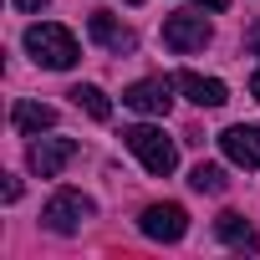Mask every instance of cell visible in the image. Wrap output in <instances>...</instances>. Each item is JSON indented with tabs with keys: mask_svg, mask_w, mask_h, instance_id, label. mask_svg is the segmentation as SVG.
Segmentation results:
<instances>
[{
	"mask_svg": "<svg viewBox=\"0 0 260 260\" xmlns=\"http://www.w3.org/2000/svg\"><path fill=\"white\" fill-rule=\"evenodd\" d=\"M209 21L199 16V11H179V16H169L164 21V46L169 51H179V56H189V51H204L209 46Z\"/></svg>",
	"mask_w": 260,
	"mask_h": 260,
	"instance_id": "obj_4",
	"label": "cell"
},
{
	"mask_svg": "<svg viewBox=\"0 0 260 260\" xmlns=\"http://www.w3.org/2000/svg\"><path fill=\"white\" fill-rule=\"evenodd\" d=\"M127 6H143V0H127Z\"/></svg>",
	"mask_w": 260,
	"mask_h": 260,
	"instance_id": "obj_19",
	"label": "cell"
},
{
	"mask_svg": "<svg viewBox=\"0 0 260 260\" xmlns=\"http://www.w3.org/2000/svg\"><path fill=\"white\" fill-rule=\"evenodd\" d=\"M67 97H72V102H77V107H82L87 117H97V122H107V117H112V102H107V92H102V87H92V82L72 87Z\"/></svg>",
	"mask_w": 260,
	"mask_h": 260,
	"instance_id": "obj_13",
	"label": "cell"
},
{
	"mask_svg": "<svg viewBox=\"0 0 260 260\" xmlns=\"http://www.w3.org/2000/svg\"><path fill=\"white\" fill-rule=\"evenodd\" d=\"M199 6H204V11H224V6H230V0H199Z\"/></svg>",
	"mask_w": 260,
	"mask_h": 260,
	"instance_id": "obj_17",
	"label": "cell"
},
{
	"mask_svg": "<svg viewBox=\"0 0 260 260\" xmlns=\"http://www.w3.org/2000/svg\"><path fill=\"white\" fill-rule=\"evenodd\" d=\"M41 219H46V230H56V235H77V230L92 219V199H87V194H77V189H61V194H51V199H46Z\"/></svg>",
	"mask_w": 260,
	"mask_h": 260,
	"instance_id": "obj_3",
	"label": "cell"
},
{
	"mask_svg": "<svg viewBox=\"0 0 260 260\" xmlns=\"http://www.w3.org/2000/svg\"><path fill=\"white\" fill-rule=\"evenodd\" d=\"M174 87H179V82H169V77H143V82H133V87L122 92V102L133 107V112L164 117V112L174 107Z\"/></svg>",
	"mask_w": 260,
	"mask_h": 260,
	"instance_id": "obj_5",
	"label": "cell"
},
{
	"mask_svg": "<svg viewBox=\"0 0 260 260\" xmlns=\"http://www.w3.org/2000/svg\"><path fill=\"white\" fill-rule=\"evenodd\" d=\"M245 56H260V21L245 31Z\"/></svg>",
	"mask_w": 260,
	"mask_h": 260,
	"instance_id": "obj_15",
	"label": "cell"
},
{
	"mask_svg": "<svg viewBox=\"0 0 260 260\" xmlns=\"http://www.w3.org/2000/svg\"><path fill=\"white\" fill-rule=\"evenodd\" d=\"M122 143H127V153H133L148 174H174V164H179V148L164 138V127H148V122H138V127H127L122 133Z\"/></svg>",
	"mask_w": 260,
	"mask_h": 260,
	"instance_id": "obj_2",
	"label": "cell"
},
{
	"mask_svg": "<svg viewBox=\"0 0 260 260\" xmlns=\"http://www.w3.org/2000/svg\"><path fill=\"white\" fill-rule=\"evenodd\" d=\"M26 51L41 61V67H51V72H67V67H77V36L67 31V26H51V21H41V26H31L26 31Z\"/></svg>",
	"mask_w": 260,
	"mask_h": 260,
	"instance_id": "obj_1",
	"label": "cell"
},
{
	"mask_svg": "<svg viewBox=\"0 0 260 260\" xmlns=\"http://www.w3.org/2000/svg\"><path fill=\"white\" fill-rule=\"evenodd\" d=\"M11 122H16V133H46V127H56V107H46V102H16Z\"/></svg>",
	"mask_w": 260,
	"mask_h": 260,
	"instance_id": "obj_11",
	"label": "cell"
},
{
	"mask_svg": "<svg viewBox=\"0 0 260 260\" xmlns=\"http://www.w3.org/2000/svg\"><path fill=\"white\" fill-rule=\"evenodd\" d=\"M72 158H77V138H41V143H31V153H26L31 174H41V179H56Z\"/></svg>",
	"mask_w": 260,
	"mask_h": 260,
	"instance_id": "obj_8",
	"label": "cell"
},
{
	"mask_svg": "<svg viewBox=\"0 0 260 260\" xmlns=\"http://www.w3.org/2000/svg\"><path fill=\"white\" fill-rule=\"evenodd\" d=\"M174 82H179V92H189V102H199V107H224V102H230V87H224L219 77H199V72H179Z\"/></svg>",
	"mask_w": 260,
	"mask_h": 260,
	"instance_id": "obj_9",
	"label": "cell"
},
{
	"mask_svg": "<svg viewBox=\"0 0 260 260\" xmlns=\"http://www.w3.org/2000/svg\"><path fill=\"white\" fill-rule=\"evenodd\" d=\"M11 6H16V11H41L46 0H11Z\"/></svg>",
	"mask_w": 260,
	"mask_h": 260,
	"instance_id": "obj_16",
	"label": "cell"
},
{
	"mask_svg": "<svg viewBox=\"0 0 260 260\" xmlns=\"http://www.w3.org/2000/svg\"><path fill=\"white\" fill-rule=\"evenodd\" d=\"M219 148L235 169H260V127L255 122H235L219 133Z\"/></svg>",
	"mask_w": 260,
	"mask_h": 260,
	"instance_id": "obj_7",
	"label": "cell"
},
{
	"mask_svg": "<svg viewBox=\"0 0 260 260\" xmlns=\"http://www.w3.org/2000/svg\"><path fill=\"white\" fill-rule=\"evenodd\" d=\"M224 184H230V179H224L219 164H199V169L189 174V189H194V194H224Z\"/></svg>",
	"mask_w": 260,
	"mask_h": 260,
	"instance_id": "obj_14",
	"label": "cell"
},
{
	"mask_svg": "<svg viewBox=\"0 0 260 260\" xmlns=\"http://www.w3.org/2000/svg\"><path fill=\"white\" fill-rule=\"evenodd\" d=\"M214 235H219L230 250H255V245H260L255 230L245 224V214H219V219H214Z\"/></svg>",
	"mask_w": 260,
	"mask_h": 260,
	"instance_id": "obj_12",
	"label": "cell"
},
{
	"mask_svg": "<svg viewBox=\"0 0 260 260\" xmlns=\"http://www.w3.org/2000/svg\"><path fill=\"white\" fill-rule=\"evenodd\" d=\"M138 230H143L148 240L174 245V240H184V230H189V209H184V204H148L143 219H138Z\"/></svg>",
	"mask_w": 260,
	"mask_h": 260,
	"instance_id": "obj_6",
	"label": "cell"
},
{
	"mask_svg": "<svg viewBox=\"0 0 260 260\" xmlns=\"http://www.w3.org/2000/svg\"><path fill=\"white\" fill-rule=\"evenodd\" d=\"M250 92H255V102H260V72H255V77H250Z\"/></svg>",
	"mask_w": 260,
	"mask_h": 260,
	"instance_id": "obj_18",
	"label": "cell"
},
{
	"mask_svg": "<svg viewBox=\"0 0 260 260\" xmlns=\"http://www.w3.org/2000/svg\"><path fill=\"white\" fill-rule=\"evenodd\" d=\"M87 31H92V41H97V46H107V51H133V46H138V36L127 31V26H117L107 11H92Z\"/></svg>",
	"mask_w": 260,
	"mask_h": 260,
	"instance_id": "obj_10",
	"label": "cell"
}]
</instances>
